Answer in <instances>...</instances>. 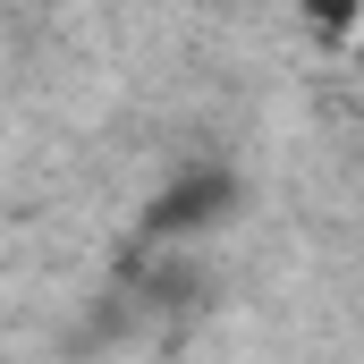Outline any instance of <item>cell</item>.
Instances as JSON below:
<instances>
[{
    "mask_svg": "<svg viewBox=\"0 0 364 364\" xmlns=\"http://www.w3.org/2000/svg\"><path fill=\"white\" fill-rule=\"evenodd\" d=\"M237 203H246V178L229 161H195V170H178V178L144 203V246H195V237L229 229Z\"/></svg>",
    "mask_w": 364,
    "mask_h": 364,
    "instance_id": "6da1fadb",
    "label": "cell"
},
{
    "mask_svg": "<svg viewBox=\"0 0 364 364\" xmlns=\"http://www.w3.org/2000/svg\"><path fill=\"white\" fill-rule=\"evenodd\" d=\"M356 17H364V0H296V26H305L314 43H331V51L356 34Z\"/></svg>",
    "mask_w": 364,
    "mask_h": 364,
    "instance_id": "7a4b0ae2",
    "label": "cell"
}]
</instances>
